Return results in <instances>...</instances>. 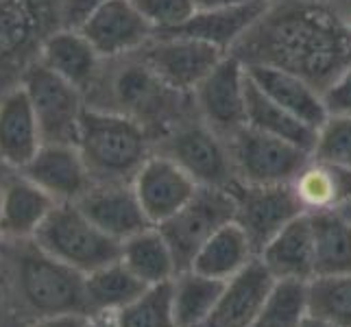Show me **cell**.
I'll return each mask as SVG.
<instances>
[{
  "instance_id": "cell-6",
  "label": "cell",
  "mask_w": 351,
  "mask_h": 327,
  "mask_svg": "<svg viewBox=\"0 0 351 327\" xmlns=\"http://www.w3.org/2000/svg\"><path fill=\"white\" fill-rule=\"evenodd\" d=\"M35 242L83 275L120 260L123 251V242L96 227L77 203H57L40 227Z\"/></svg>"
},
{
  "instance_id": "cell-21",
  "label": "cell",
  "mask_w": 351,
  "mask_h": 327,
  "mask_svg": "<svg viewBox=\"0 0 351 327\" xmlns=\"http://www.w3.org/2000/svg\"><path fill=\"white\" fill-rule=\"evenodd\" d=\"M105 59L79 27H62L46 40L40 62L86 94L99 77Z\"/></svg>"
},
{
  "instance_id": "cell-13",
  "label": "cell",
  "mask_w": 351,
  "mask_h": 327,
  "mask_svg": "<svg viewBox=\"0 0 351 327\" xmlns=\"http://www.w3.org/2000/svg\"><path fill=\"white\" fill-rule=\"evenodd\" d=\"M140 53L164 83L190 94L229 55L181 33H157Z\"/></svg>"
},
{
  "instance_id": "cell-18",
  "label": "cell",
  "mask_w": 351,
  "mask_h": 327,
  "mask_svg": "<svg viewBox=\"0 0 351 327\" xmlns=\"http://www.w3.org/2000/svg\"><path fill=\"white\" fill-rule=\"evenodd\" d=\"M77 205L96 227L118 242L151 227L131 184H92Z\"/></svg>"
},
{
  "instance_id": "cell-27",
  "label": "cell",
  "mask_w": 351,
  "mask_h": 327,
  "mask_svg": "<svg viewBox=\"0 0 351 327\" xmlns=\"http://www.w3.org/2000/svg\"><path fill=\"white\" fill-rule=\"evenodd\" d=\"M120 260L127 269L147 286L173 282L177 275V264L173 251L162 236L160 227H147L144 232L131 236L123 242Z\"/></svg>"
},
{
  "instance_id": "cell-19",
  "label": "cell",
  "mask_w": 351,
  "mask_h": 327,
  "mask_svg": "<svg viewBox=\"0 0 351 327\" xmlns=\"http://www.w3.org/2000/svg\"><path fill=\"white\" fill-rule=\"evenodd\" d=\"M260 262L275 282L308 284L317 277L314 269V236L310 214L297 216L260 251Z\"/></svg>"
},
{
  "instance_id": "cell-7",
  "label": "cell",
  "mask_w": 351,
  "mask_h": 327,
  "mask_svg": "<svg viewBox=\"0 0 351 327\" xmlns=\"http://www.w3.org/2000/svg\"><path fill=\"white\" fill-rule=\"evenodd\" d=\"M155 153L171 157L199 186L232 190L238 184L229 142L195 112L155 142Z\"/></svg>"
},
{
  "instance_id": "cell-23",
  "label": "cell",
  "mask_w": 351,
  "mask_h": 327,
  "mask_svg": "<svg viewBox=\"0 0 351 327\" xmlns=\"http://www.w3.org/2000/svg\"><path fill=\"white\" fill-rule=\"evenodd\" d=\"M251 83L262 94L269 96L286 112L304 120L310 127L319 129V125L328 118V109L323 103V92L301 77L271 66H245Z\"/></svg>"
},
{
  "instance_id": "cell-5",
  "label": "cell",
  "mask_w": 351,
  "mask_h": 327,
  "mask_svg": "<svg viewBox=\"0 0 351 327\" xmlns=\"http://www.w3.org/2000/svg\"><path fill=\"white\" fill-rule=\"evenodd\" d=\"M62 27H70L68 0H0V96L22 86Z\"/></svg>"
},
{
  "instance_id": "cell-12",
  "label": "cell",
  "mask_w": 351,
  "mask_h": 327,
  "mask_svg": "<svg viewBox=\"0 0 351 327\" xmlns=\"http://www.w3.org/2000/svg\"><path fill=\"white\" fill-rule=\"evenodd\" d=\"M236 201L234 223L249 238L256 256L269 242L293 223L297 216L306 214L290 184L277 186H251L236 184L232 188Z\"/></svg>"
},
{
  "instance_id": "cell-37",
  "label": "cell",
  "mask_w": 351,
  "mask_h": 327,
  "mask_svg": "<svg viewBox=\"0 0 351 327\" xmlns=\"http://www.w3.org/2000/svg\"><path fill=\"white\" fill-rule=\"evenodd\" d=\"M328 116H351V66L323 92Z\"/></svg>"
},
{
  "instance_id": "cell-38",
  "label": "cell",
  "mask_w": 351,
  "mask_h": 327,
  "mask_svg": "<svg viewBox=\"0 0 351 327\" xmlns=\"http://www.w3.org/2000/svg\"><path fill=\"white\" fill-rule=\"evenodd\" d=\"M29 323L20 317V312L14 306V299L9 295L5 277L0 273V327H27Z\"/></svg>"
},
{
  "instance_id": "cell-17",
  "label": "cell",
  "mask_w": 351,
  "mask_h": 327,
  "mask_svg": "<svg viewBox=\"0 0 351 327\" xmlns=\"http://www.w3.org/2000/svg\"><path fill=\"white\" fill-rule=\"evenodd\" d=\"M273 275L260 258L225 284L212 312L195 327H251L275 288Z\"/></svg>"
},
{
  "instance_id": "cell-33",
  "label": "cell",
  "mask_w": 351,
  "mask_h": 327,
  "mask_svg": "<svg viewBox=\"0 0 351 327\" xmlns=\"http://www.w3.org/2000/svg\"><path fill=\"white\" fill-rule=\"evenodd\" d=\"M114 317L116 327H177L171 282L149 286L136 301L118 310Z\"/></svg>"
},
{
  "instance_id": "cell-16",
  "label": "cell",
  "mask_w": 351,
  "mask_h": 327,
  "mask_svg": "<svg viewBox=\"0 0 351 327\" xmlns=\"http://www.w3.org/2000/svg\"><path fill=\"white\" fill-rule=\"evenodd\" d=\"M20 173L55 203H79L94 184L77 144H42Z\"/></svg>"
},
{
  "instance_id": "cell-1",
  "label": "cell",
  "mask_w": 351,
  "mask_h": 327,
  "mask_svg": "<svg viewBox=\"0 0 351 327\" xmlns=\"http://www.w3.org/2000/svg\"><path fill=\"white\" fill-rule=\"evenodd\" d=\"M245 66H271L325 92L351 66V24L332 0H273L232 51Z\"/></svg>"
},
{
  "instance_id": "cell-43",
  "label": "cell",
  "mask_w": 351,
  "mask_h": 327,
  "mask_svg": "<svg viewBox=\"0 0 351 327\" xmlns=\"http://www.w3.org/2000/svg\"><path fill=\"white\" fill-rule=\"evenodd\" d=\"M299 327H336V325L330 323V321H323V319H319V317H312V314L306 312V317L301 319Z\"/></svg>"
},
{
  "instance_id": "cell-44",
  "label": "cell",
  "mask_w": 351,
  "mask_h": 327,
  "mask_svg": "<svg viewBox=\"0 0 351 327\" xmlns=\"http://www.w3.org/2000/svg\"><path fill=\"white\" fill-rule=\"evenodd\" d=\"M18 171H16V168H11L5 160H3V157H0V190H3L5 186H7V181L11 179V177H14Z\"/></svg>"
},
{
  "instance_id": "cell-36",
  "label": "cell",
  "mask_w": 351,
  "mask_h": 327,
  "mask_svg": "<svg viewBox=\"0 0 351 327\" xmlns=\"http://www.w3.org/2000/svg\"><path fill=\"white\" fill-rule=\"evenodd\" d=\"M155 33H173L197 14L195 0H133Z\"/></svg>"
},
{
  "instance_id": "cell-28",
  "label": "cell",
  "mask_w": 351,
  "mask_h": 327,
  "mask_svg": "<svg viewBox=\"0 0 351 327\" xmlns=\"http://www.w3.org/2000/svg\"><path fill=\"white\" fill-rule=\"evenodd\" d=\"M247 127L269 133V136L282 138L297 144V147L312 153L314 140H317V129L310 127L304 120H299L284 107H280L269 96L262 94L251 83L247 75Z\"/></svg>"
},
{
  "instance_id": "cell-40",
  "label": "cell",
  "mask_w": 351,
  "mask_h": 327,
  "mask_svg": "<svg viewBox=\"0 0 351 327\" xmlns=\"http://www.w3.org/2000/svg\"><path fill=\"white\" fill-rule=\"evenodd\" d=\"M103 3H110V0H68V24L70 27H77L92 9H96Z\"/></svg>"
},
{
  "instance_id": "cell-4",
  "label": "cell",
  "mask_w": 351,
  "mask_h": 327,
  "mask_svg": "<svg viewBox=\"0 0 351 327\" xmlns=\"http://www.w3.org/2000/svg\"><path fill=\"white\" fill-rule=\"evenodd\" d=\"M77 149L94 184H131L155 153V142L136 120L88 107Z\"/></svg>"
},
{
  "instance_id": "cell-41",
  "label": "cell",
  "mask_w": 351,
  "mask_h": 327,
  "mask_svg": "<svg viewBox=\"0 0 351 327\" xmlns=\"http://www.w3.org/2000/svg\"><path fill=\"white\" fill-rule=\"evenodd\" d=\"M253 0H195L197 11L203 9H225V7H238V5H247Z\"/></svg>"
},
{
  "instance_id": "cell-47",
  "label": "cell",
  "mask_w": 351,
  "mask_h": 327,
  "mask_svg": "<svg viewBox=\"0 0 351 327\" xmlns=\"http://www.w3.org/2000/svg\"><path fill=\"white\" fill-rule=\"evenodd\" d=\"M5 247V236H3V229H0V251H3Z\"/></svg>"
},
{
  "instance_id": "cell-25",
  "label": "cell",
  "mask_w": 351,
  "mask_h": 327,
  "mask_svg": "<svg viewBox=\"0 0 351 327\" xmlns=\"http://www.w3.org/2000/svg\"><path fill=\"white\" fill-rule=\"evenodd\" d=\"M306 214L334 212L351 199V168L317 160L310 155L306 166L290 181Z\"/></svg>"
},
{
  "instance_id": "cell-39",
  "label": "cell",
  "mask_w": 351,
  "mask_h": 327,
  "mask_svg": "<svg viewBox=\"0 0 351 327\" xmlns=\"http://www.w3.org/2000/svg\"><path fill=\"white\" fill-rule=\"evenodd\" d=\"M27 327H90L88 314H57L29 323Z\"/></svg>"
},
{
  "instance_id": "cell-9",
  "label": "cell",
  "mask_w": 351,
  "mask_h": 327,
  "mask_svg": "<svg viewBox=\"0 0 351 327\" xmlns=\"http://www.w3.org/2000/svg\"><path fill=\"white\" fill-rule=\"evenodd\" d=\"M22 90L38 118L44 144H77L81 120L88 109L86 94L42 64H35L27 72Z\"/></svg>"
},
{
  "instance_id": "cell-26",
  "label": "cell",
  "mask_w": 351,
  "mask_h": 327,
  "mask_svg": "<svg viewBox=\"0 0 351 327\" xmlns=\"http://www.w3.org/2000/svg\"><path fill=\"white\" fill-rule=\"evenodd\" d=\"M256 258L258 256L245 232L236 223H229L205 242V247L192 262V269L201 275L212 277V280L229 282L245 271Z\"/></svg>"
},
{
  "instance_id": "cell-10",
  "label": "cell",
  "mask_w": 351,
  "mask_h": 327,
  "mask_svg": "<svg viewBox=\"0 0 351 327\" xmlns=\"http://www.w3.org/2000/svg\"><path fill=\"white\" fill-rule=\"evenodd\" d=\"M229 153L238 184L251 186L290 184L310 160L306 149L253 127H242L229 138Z\"/></svg>"
},
{
  "instance_id": "cell-24",
  "label": "cell",
  "mask_w": 351,
  "mask_h": 327,
  "mask_svg": "<svg viewBox=\"0 0 351 327\" xmlns=\"http://www.w3.org/2000/svg\"><path fill=\"white\" fill-rule=\"evenodd\" d=\"M266 0H253L247 5L225 7V9H203L197 11L184 27L173 31L205 42L223 53H232L236 44L245 38L249 29L258 22L266 9Z\"/></svg>"
},
{
  "instance_id": "cell-15",
  "label": "cell",
  "mask_w": 351,
  "mask_h": 327,
  "mask_svg": "<svg viewBox=\"0 0 351 327\" xmlns=\"http://www.w3.org/2000/svg\"><path fill=\"white\" fill-rule=\"evenodd\" d=\"M151 225H162L192 199L199 184L171 157L153 153L131 181Z\"/></svg>"
},
{
  "instance_id": "cell-29",
  "label": "cell",
  "mask_w": 351,
  "mask_h": 327,
  "mask_svg": "<svg viewBox=\"0 0 351 327\" xmlns=\"http://www.w3.org/2000/svg\"><path fill=\"white\" fill-rule=\"evenodd\" d=\"M317 275L351 273V225L334 212L310 214Z\"/></svg>"
},
{
  "instance_id": "cell-2",
  "label": "cell",
  "mask_w": 351,
  "mask_h": 327,
  "mask_svg": "<svg viewBox=\"0 0 351 327\" xmlns=\"http://www.w3.org/2000/svg\"><path fill=\"white\" fill-rule=\"evenodd\" d=\"M86 101L88 107L136 120L151 133L153 142L195 112L192 94L164 83L142 53L105 59Z\"/></svg>"
},
{
  "instance_id": "cell-45",
  "label": "cell",
  "mask_w": 351,
  "mask_h": 327,
  "mask_svg": "<svg viewBox=\"0 0 351 327\" xmlns=\"http://www.w3.org/2000/svg\"><path fill=\"white\" fill-rule=\"evenodd\" d=\"M332 3L343 11V16H345L347 22L351 24V0H332Z\"/></svg>"
},
{
  "instance_id": "cell-14",
  "label": "cell",
  "mask_w": 351,
  "mask_h": 327,
  "mask_svg": "<svg viewBox=\"0 0 351 327\" xmlns=\"http://www.w3.org/2000/svg\"><path fill=\"white\" fill-rule=\"evenodd\" d=\"M77 27L103 59L140 53L157 35L133 0L103 3L92 9Z\"/></svg>"
},
{
  "instance_id": "cell-48",
  "label": "cell",
  "mask_w": 351,
  "mask_h": 327,
  "mask_svg": "<svg viewBox=\"0 0 351 327\" xmlns=\"http://www.w3.org/2000/svg\"><path fill=\"white\" fill-rule=\"evenodd\" d=\"M266 3H273V0H266Z\"/></svg>"
},
{
  "instance_id": "cell-30",
  "label": "cell",
  "mask_w": 351,
  "mask_h": 327,
  "mask_svg": "<svg viewBox=\"0 0 351 327\" xmlns=\"http://www.w3.org/2000/svg\"><path fill=\"white\" fill-rule=\"evenodd\" d=\"M149 286L142 280H138L123 260H116L103 269L86 275V293H88V306L90 314L112 312L116 314L136 301Z\"/></svg>"
},
{
  "instance_id": "cell-20",
  "label": "cell",
  "mask_w": 351,
  "mask_h": 327,
  "mask_svg": "<svg viewBox=\"0 0 351 327\" xmlns=\"http://www.w3.org/2000/svg\"><path fill=\"white\" fill-rule=\"evenodd\" d=\"M55 201L20 171L0 190V229L5 242L35 240Z\"/></svg>"
},
{
  "instance_id": "cell-8",
  "label": "cell",
  "mask_w": 351,
  "mask_h": 327,
  "mask_svg": "<svg viewBox=\"0 0 351 327\" xmlns=\"http://www.w3.org/2000/svg\"><path fill=\"white\" fill-rule=\"evenodd\" d=\"M236 201L232 190L199 186L192 199L160 227L173 251L177 273L192 269L197 253L221 227L234 223Z\"/></svg>"
},
{
  "instance_id": "cell-31",
  "label": "cell",
  "mask_w": 351,
  "mask_h": 327,
  "mask_svg": "<svg viewBox=\"0 0 351 327\" xmlns=\"http://www.w3.org/2000/svg\"><path fill=\"white\" fill-rule=\"evenodd\" d=\"M227 282L212 280L195 269L181 271L171 282L173 286V314L177 327H195L212 312L223 295Z\"/></svg>"
},
{
  "instance_id": "cell-46",
  "label": "cell",
  "mask_w": 351,
  "mask_h": 327,
  "mask_svg": "<svg viewBox=\"0 0 351 327\" xmlns=\"http://www.w3.org/2000/svg\"><path fill=\"white\" fill-rule=\"evenodd\" d=\"M336 212L341 214V216L345 218V221H347V223L351 225V199H347V201H345V203L341 205V208L336 210Z\"/></svg>"
},
{
  "instance_id": "cell-22",
  "label": "cell",
  "mask_w": 351,
  "mask_h": 327,
  "mask_svg": "<svg viewBox=\"0 0 351 327\" xmlns=\"http://www.w3.org/2000/svg\"><path fill=\"white\" fill-rule=\"evenodd\" d=\"M42 131L22 86L0 96V157L22 171L42 149Z\"/></svg>"
},
{
  "instance_id": "cell-11",
  "label": "cell",
  "mask_w": 351,
  "mask_h": 327,
  "mask_svg": "<svg viewBox=\"0 0 351 327\" xmlns=\"http://www.w3.org/2000/svg\"><path fill=\"white\" fill-rule=\"evenodd\" d=\"M197 114L227 142L247 127V68L232 53L192 90Z\"/></svg>"
},
{
  "instance_id": "cell-3",
  "label": "cell",
  "mask_w": 351,
  "mask_h": 327,
  "mask_svg": "<svg viewBox=\"0 0 351 327\" xmlns=\"http://www.w3.org/2000/svg\"><path fill=\"white\" fill-rule=\"evenodd\" d=\"M0 273L20 317L33 323L57 314H90L86 275L46 253L35 240L5 242Z\"/></svg>"
},
{
  "instance_id": "cell-32",
  "label": "cell",
  "mask_w": 351,
  "mask_h": 327,
  "mask_svg": "<svg viewBox=\"0 0 351 327\" xmlns=\"http://www.w3.org/2000/svg\"><path fill=\"white\" fill-rule=\"evenodd\" d=\"M306 312L336 327H351V273L317 275L306 284Z\"/></svg>"
},
{
  "instance_id": "cell-42",
  "label": "cell",
  "mask_w": 351,
  "mask_h": 327,
  "mask_svg": "<svg viewBox=\"0 0 351 327\" xmlns=\"http://www.w3.org/2000/svg\"><path fill=\"white\" fill-rule=\"evenodd\" d=\"M90 327H116V317L112 312H101L90 317Z\"/></svg>"
},
{
  "instance_id": "cell-35",
  "label": "cell",
  "mask_w": 351,
  "mask_h": 327,
  "mask_svg": "<svg viewBox=\"0 0 351 327\" xmlns=\"http://www.w3.org/2000/svg\"><path fill=\"white\" fill-rule=\"evenodd\" d=\"M312 157L351 168V116H328L317 129Z\"/></svg>"
},
{
  "instance_id": "cell-34",
  "label": "cell",
  "mask_w": 351,
  "mask_h": 327,
  "mask_svg": "<svg viewBox=\"0 0 351 327\" xmlns=\"http://www.w3.org/2000/svg\"><path fill=\"white\" fill-rule=\"evenodd\" d=\"M306 317V284L277 282L251 327H299Z\"/></svg>"
}]
</instances>
